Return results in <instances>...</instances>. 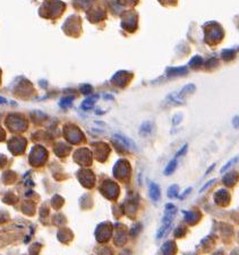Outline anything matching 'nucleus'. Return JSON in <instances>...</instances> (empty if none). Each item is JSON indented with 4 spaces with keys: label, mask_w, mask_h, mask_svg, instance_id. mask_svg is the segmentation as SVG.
<instances>
[{
    "label": "nucleus",
    "mask_w": 239,
    "mask_h": 255,
    "mask_svg": "<svg viewBox=\"0 0 239 255\" xmlns=\"http://www.w3.org/2000/svg\"><path fill=\"white\" fill-rule=\"evenodd\" d=\"M194 91H195V85L188 84L186 86H184L180 91L170 94V95L168 96V99H169L170 101H172L173 103H183L184 100H185V96L188 95V94H192Z\"/></svg>",
    "instance_id": "nucleus-2"
},
{
    "label": "nucleus",
    "mask_w": 239,
    "mask_h": 255,
    "mask_svg": "<svg viewBox=\"0 0 239 255\" xmlns=\"http://www.w3.org/2000/svg\"><path fill=\"white\" fill-rule=\"evenodd\" d=\"M113 137L117 140V141H119L120 143H122L127 148H132V150H136V145H135V143H134L133 141L130 140V138H128V137H126L125 135H121V134H116L113 135Z\"/></svg>",
    "instance_id": "nucleus-4"
},
{
    "label": "nucleus",
    "mask_w": 239,
    "mask_h": 255,
    "mask_svg": "<svg viewBox=\"0 0 239 255\" xmlns=\"http://www.w3.org/2000/svg\"><path fill=\"white\" fill-rule=\"evenodd\" d=\"M96 100H98V95H95V96H90V98L85 99V100L83 101V103H82V108H83L84 110H90L91 108L94 107V103H95Z\"/></svg>",
    "instance_id": "nucleus-5"
},
{
    "label": "nucleus",
    "mask_w": 239,
    "mask_h": 255,
    "mask_svg": "<svg viewBox=\"0 0 239 255\" xmlns=\"http://www.w3.org/2000/svg\"><path fill=\"white\" fill-rule=\"evenodd\" d=\"M176 211H177V209H176V206H173L172 204L166 205V215H164V218H163V220H162V226L160 227L159 231H158V234H157V237H158V238H161V237L166 234L167 229L171 226L173 215L176 214Z\"/></svg>",
    "instance_id": "nucleus-1"
},
{
    "label": "nucleus",
    "mask_w": 239,
    "mask_h": 255,
    "mask_svg": "<svg viewBox=\"0 0 239 255\" xmlns=\"http://www.w3.org/2000/svg\"><path fill=\"white\" fill-rule=\"evenodd\" d=\"M151 132H152V124L150 121H144L139 127V134L142 136H146L151 134Z\"/></svg>",
    "instance_id": "nucleus-6"
},
{
    "label": "nucleus",
    "mask_w": 239,
    "mask_h": 255,
    "mask_svg": "<svg viewBox=\"0 0 239 255\" xmlns=\"http://www.w3.org/2000/svg\"><path fill=\"white\" fill-rule=\"evenodd\" d=\"M5 101H6L5 99H1V98H0V102H5Z\"/></svg>",
    "instance_id": "nucleus-12"
},
{
    "label": "nucleus",
    "mask_w": 239,
    "mask_h": 255,
    "mask_svg": "<svg viewBox=\"0 0 239 255\" xmlns=\"http://www.w3.org/2000/svg\"><path fill=\"white\" fill-rule=\"evenodd\" d=\"M232 125H234V127H235V128H238V127H239V117H238V116H236V117L234 118V120H232Z\"/></svg>",
    "instance_id": "nucleus-10"
},
{
    "label": "nucleus",
    "mask_w": 239,
    "mask_h": 255,
    "mask_svg": "<svg viewBox=\"0 0 239 255\" xmlns=\"http://www.w3.org/2000/svg\"><path fill=\"white\" fill-rule=\"evenodd\" d=\"M176 167H177V160L176 159H173L171 161L169 162V164L167 166V168L164 169V175H167V176H169V175H171L176 170Z\"/></svg>",
    "instance_id": "nucleus-7"
},
{
    "label": "nucleus",
    "mask_w": 239,
    "mask_h": 255,
    "mask_svg": "<svg viewBox=\"0 0 239 255\" xmlns=\"http://www.w3.org/2000/svg\"><path fill=\"white\" fill-rule=\"evenodd\" d=\"M186 148H187V145H184V146L181 148V150H180V151L177 153V155H176V157H179V155H181L184 152H186Z\"/></svg>",
    "instance_id": "nucleus-11"
},
{
    "label": "nucleus",
    "mask_w": 239,
    "mask_h": 255,
    "mask_svg": "<svg viewBox=\"0 0 239 255\" xmlns=\"http://www.w3.org/2000/svg\"><path fill=\"white\" fill-rule=\"evenodd\" d=\"M150 197L152 199L153 202H159L161 199V190L160 187L155 184V183H150Z\"/></svg>",
    "instance_id": "nucleus-3"
},
{
    "label": "nucleus",
    "mask_w": 239,
    "mask_h": 255,
    "mask_svg": "<svg viewBox=\"0 0 239 255\" xmlns=\"http://www.w3.org/2000/svg\"><path fill=\"white\" fill-rule=\"evenodd\" d=\"M237 159H238V158L236 157V158H234V159H231V160H230V161L228 162V163H226V164L223 166V168L221 169V173H225V171H226V170H227V169H228V168H229V167H231V166H232V164H234V163L236 162V160H237Z\"/></svg>",
    "instance_id": "nucleus-9"
},
{
    "label": "nucleus",
    "mask_w": 239,
    "mask_h": 255,
    "mask_svg": "<svg viewBox=\"0 0 239 255\" xmlns=\"http://www.w3.org/2000/svg\"><path fill=\"white\" fill-rule=\"evenodd\" d=\"M168 194H169V197H176V196L178 195V186H176V185L171 186V187L169 188Z\"/></svg>",
    "instance_id": "nucleus-8"
}]
</instances>
